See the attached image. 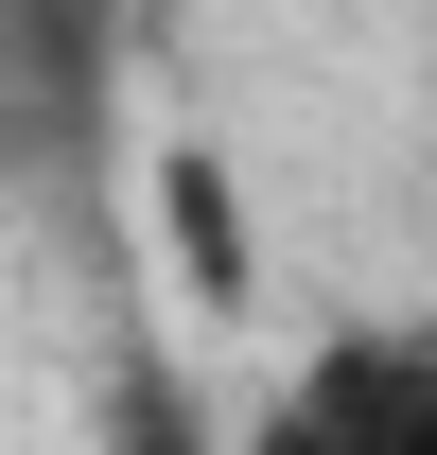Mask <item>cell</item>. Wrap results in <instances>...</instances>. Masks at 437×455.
I'll list each match as a JSON object with an SVG mask.
<instances>
[{"label":"cell","instance_id":"6da1fadb","mask_svg":"<svg viewBox=\"0 0 437 455\" xmlns=\"http://www.w3.org/2000/svg\"><path fill=\"white\" fill-rule=\"evenodd\" d=\"M123 140V0H0V193H88Z\"/></svg>","mask_w":437,"mask_h":455},{"label":"cell","instance_id":"7a4b0ae2","mask_svg":"<svg viewBox=\"0 0 437 455\" xmlns=\"http://www.w3.org/2000/svg\"><path fill=\"white\" fill-rule=\"evenodd\" d=\"M263 455H437V333H332L280 368Z\"/></svg>","mask_w":437,"mask_h":455},{"label":"cell","instance_id":"3957f363","mask_svg":"<svg viewBox=\"0 0 437 455\" xmlns=\"http://www.w3.org/2000/svg\"><path fill=\"white\" fill-rule=\"evenodd\" d=\"M140 193H158V245H175V281H193V315H245L263 298V211H245L227 140H158Z\"/></svg>","mask_w":437,"mask_h":455}]
</instances>
